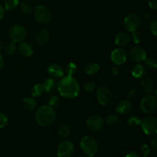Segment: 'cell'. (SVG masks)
<instances>
[{
	"mask_svg": "<svg viewBox=\"0 0 157 157\" xmlns=\"http://www.w3.org/2000/svg\"><path fill=\"white\" fill-rule=\"evenodd\" d=\"M127 124L128 127H132V128H136V127H139L140 125L141 119L137 115H132V116L128 117L127 121Z\"/></svg>",
	"mask_w": 157,
	"mask_h": 157,
	"instance_id": "obj_25",
	"label": "cell"
},
{
	"mask_svg": "<svg viewBox=\"0 0 157 157\" xmlns=\"http://www.w3.org/2000/svg\"><path fill=\"white\" fill-rule=\"evenodd\" d=\"M57 89L60 95L67 99L77 98L80 93L79 82L73 76L62 77L57 84Z\"/></svg>",
	"mask_w": 157,
	"mask_h": 157,
	"instance_id": "obj_1",
	"label": "cell"
},
{
	"mask_svg": "<svg viewBox=\"0 0 157 157\" xmlns=\"http://www.w3.org/2000/svg\"><path fill=\"white\" fill-rule=\"evenodd\" d=\"M141 127L145 134L155 136L157 133V119L153 116H147L141 120Z\"/></svg>",
	"mask_w": 157,
	"mask_h": 157,
	"instance_id": "obj_6",
	"label": "cell"
},
{
	"mask_svg": "<svg viewBox=\"0 0 157 157\" xmlns=\"http://www.w3.org/2000/svg\"><path fill=\"white\" fill-rule=\"evenodd\" d=\"M31 1H38V0H31Z\"/></svg>",
	"mask_w": 157,
	"mask_h": 157,
	"instance_id": "obj_48",
	"label": "cell"
},
{
	"mask_svg": "<svg viewBox=\"0 0 157 157\" xmlns=\"http://www.w3.org/2000/svg\"><path fill=\"white\" fill-rule=\"evenodd\" d=\"M105 124L110 127H114L117 126L120 122V118L119 117L117 114H113V113H110L108 116L106 117L105 121H104Z\"/></svg>",
	"mask_w": 157,
	"mask_h": 157,
	"instance_id": "obj_26",
	"label": "cell"
},
{
	"mask_svg": "<svg viewBox=\"0 0 157 157\" xmlns=\"http://www.w3.org/2000/svg\"><path fill=\"white\" fill-rule=\"evenodd\" d=\"M76 157H87V156H76Z\"/></svg>",
	"mask_w": 157,
	"mask_h": 157,
	"instance_id": "obj_49",
	"label": "cell"
},
{
	"mask_svg": "<svg viewBox=\"0 0 157 157\" xmlns=\"http://www.w3.org/2000/svg\"><path fill=\"white\" fill-rule=\"evenodd\" d=\"M97 101L101 106H107L112 99V93L107 86H101L97 90Z\"/></svg>",
	"mask_w": 157,
	"mask_h": 157,
	"instance_id": "obj_9",
	"label": "cell"
},
{
	"mask_svg": "<svg viewBox=\"0 0 157 157\" xmlns=\"http://www.w3.org/2000/svg\"><path fill=\"white\" fill-rule=\"evenodd\" d=\"M9 35L12 41L15 43H20L25 39L27 36V30L22 25L16 24L11 27Z\"/></svg>",
	"mask_w": 157,
	"mask_h": 157,
	"instance_id": "obj_7",
	"label": "cell"
},
{
	"mask_svg": "<svg viewBox=\"0 0 157 157\" xmlns=\"http://www.w3.org/2000/svg\"><path fill=\"white\" fill-rule=\"evenodd\" d=\"M22 105L26 110H33L36 108L37 103L35 98H32V97H26L23 99Z\"/></svg>",
	"mask_w": 157,
	"mask_h": 157,
	"instance_id": "obj_23",
	"label": "cell"
},
{
	"mask_svg": "<svg viewBox=\"0 0 157 157\" xmlns=\"http://www.w3.org/2000/svg\"><path fill=\"white\" fill-rule=\"evenodd\" d=\"M150 147L147 144H143L140 148V155H141L142 157H148L150 156Z\"/></svg>",
	"mask_w": 157,
	"mask_h": 157,
	"instance_id": "obj_35",
	"label": "cell"
},
{
	"mask_svg": "<svg viewBox=\"0 0 157 157\" xmlns=\"http://www.w3.org/2000/svg\"><path fill=\"white\" fill-rule=\"evenodd\" d=\"M146 67L143 64H137L132 69V76L136 79H142L146 75Z\"/></svg>",
	"mask_w": 157,
	"mask_h": 157,
	"instance_id": "obj_19",
	"label": "cell"
},
{
	"mask_svg": "<svg viewBox=\"0 0 157 157\" xmlns=\"http://www.w3.org/2000/svg\"><path fill=\"white\" fill-rule=\"evenodd\" d=\"M20 10L25 14H29L32 11V6L29 2L24 1L19 4Z\"/></svg>",
	"mask_w": 157,
	"mask_h": 157,
	"instance_id": "obj_31",
	"label": "cell"
},
{
	"mask_svg": "<svg viewBox=\"0 0 157 157\" xmlns=\"http://www.w3.org/2000/svg\"><path fill=\"white\" fill-rule=\"evenodd\" d=\"M75 153V146L70 140H63L60 143L57 149L58 157H71Z\"/></svg>",
	"mask_w": 157,
	"mask_h": 157,
	"instance_id": "obj_10",
	"label": "cell"
},
{
	"mask_svg": "<svg viewBox=\"0 0 157 157\" xmlns=\"http://www.w3.org/2000/svg\"><path fill=\"white\" fill-rule=\"evenodd\" d=\"M44 93V90L42 84H36L35 86H33L32 89V95L34 98L41 97Z\"/></svg>",
	"mask_w": 157,
	"mask_h": 157,
	"instance_id": "obj_27",
	"label": "cell"
},
{
	"mask_svg": "<svg viewBox=\"0 0 157 157\" xmlns=\"http://www.w3.org/2000/svg\"><path fill=\"white\" fill-rule=\"evenodd\" d=\"M149 29H150V32L152 35L156 36L157 35V21L156 20H151L150 22V25H149Z\"/></svg>",
	"mask_w": 157,
	"mask_h": 157,
	"instance_id": "obj_37",
	"label": "cell"
},
{
	"mask_svg": "<svg viewBox=\"0 0 157 157\" xmlns=\"http://www.w3.org/2000/svg\"><path fill=\"white\" fill-rule=\"evenodd\" d=\"M148 5L152 10L156 11L157 9V0H148Z\"/></svg>",
	"mask_w": 157,
	"mask_h": 157,
	"instance_id": "obj_40",
	"label": "cell"
},
{
	"mask_svg": "<svg viewBox=\"0 0 157 157\" xmlns=\"http://www.w3.org/2000/svg\"><path fill=\"white\" fill-rule=\"evenodd\" d=\"M111 72L113 75H118L120 73V68L117 65L113 66L111 68Z\"/></svg>",
	"mask_w": 157,
	"mask_h": 157,
	"instance_id": "obj_42",
	"label": "cell"
},
{
	"mask_svg": "<svg viewBox=\"0 0 157 157\" xmlns=\"http://www.w3.org/2000/svg\"><path fill=\"white\" fill-rule=\"evenodd\" d=\"M77 65L74 62H70L69 64H67V66L65 67L64 69V72L67 74V76H73L74 75H75L77 71Z\"/></svg>",
	"mask_w": 157,
	"mask_h": 157,
	"instance_id": "obj_30",
	"label": "cell"
},
{
	"mask_svg": "<svg viewBox=\"0 0 157 157\" xmlns=\"http://www.w3.org/2000/svg\"><path fill=\"white\" fill-rule=\"evenodd\" d=\"M19 5V0H5V9L7 11H13Z\"/></svg>",
	"mask_w": 157,
	"mask_h": 157,
	"instance_id": "obj_28",
	"label": "cell"
},
{
	"mask_svg": "<svg viewBox=\"0 0 157 157\" xmlns=\"http://www.w3.org/2000/svg\"><path fill=\"white\" fill-rule=\"evenodd\" d=\"M16 45H15V43L13 41H9L7 44L5 45L4 50L5 53L7 55H12L15 54V52H16Z\"/></svg>",
	"mask_w": 157,
	"mask_h": 157,
	"instance_id": "obj_29",
	"label": "cell"
},
{
	"mask_svg": "<svg viewBox=\"0 0 157 157\" xmlns=\"http://www.w3.org/2000/svg\"><path fill=\"white\" fill-rule=\"evenodd\" d=\"M83 87H84V90L85 92H87V93H92L96 89V84L92 81H86L84 84Z\"/></svg>",
	"mask_w": 157,
	"mask_h": 157,
	"instance_id": "obj_32",
	"label": "cell"
},
{
	"mask_svg": "<svg viewBox=\"0 0 157 157\" xmlns=\"http://www.w3.org/2000/svg\"><path fill=\"white\" fill-rule=\"evenodd\" d=\"M130 57L133 62L140 63L144 61V60L147 57V51L141 46H136L130 51Z\"/></svg>",
	"mask_w": 157,
	"mask_h": 157,
	"instance_id": "obj_13",
	"label": "cell"
},
{
	"mask_svg": "<svg viewBox=\"0 0 157 157\" xmlns=\"http://www.w3.org/2000/svg\"><path fill=\"white\" fill-rule=\"evenodd\" d=\"M141 87L147 94H151L154 90V83L150 78H144L141 81Z\"/></svg>",
	"mask_w": 157,
	"mask_h": 157,
	"instance_id": "obj_20",
	"label": "cell"
},
{
	"mask_svg": "<svg viewBox=\"0 0 157 157\" xmlns=\"http://www.w3.org/2000/svg\"><path fill=\"white\" fill-rule=\"evenodd\" d=\"M35 121L42 127H49L55 121L56 112L49 105H43L37 109L35 112Z\"/></svg>",
	"mask_w": 157,
	"mask_h": 157,
	"instance_id": "obj_2",
	"label": "cell"
},
{
	"mask_svg": "<svg viewBox=\"0 0 157 157\" xmlns=\"http://www.w3.org/2000/svg\"><path fill=\"white\" fill-rule=\"evenodd\" d=\"M4 64H5L4 58H3L2 55L0 54V70H1V69H2V67H4Z\"/></svg>",
	"mask_w": 157,
	"mask_h": 157,
	"instance_id": "obj_45",
	"label": "cell"
},
{
	"mask_svg": "<svg viewBox=\"0 0 157 157\" xmlns=\"http://www.w3.org/2000/svg\"><path fill=\"white\" fill-rule=\"evenodd\" d=\"M48 105L52 107H56L59 105L60 104V98L57 95H52L48 98Z\"/></svg>",
	"mask_w": 157,
	"mask_h": 157,
	"instance_id": "obj_34",
	"label": "cell"
},
{
	"mask_svg": "<svg viewBox=\"0 0 157 157\" xmlns=\"http://www.w3.org/2000/svg\"><path fill=\"white\" fill-rule=\"evenodd\" d=\"M43 87H44V92L46 94H51L57 88V83L55 82V79L53 78H48L43 83Z\"/></svg>",
	"mask_w": 157,
	"mask_h": 157,
	"instance_id": "obj_22",
	"label": "cell"
},
{
	"mask_svg": "<svg viewBox=\"0 0 157 157\" xmlns=\"http://www.w3.org/2000/svg\"><path fill=\"white\" fill-rule=\"evenodd\" d=\"M5 16V9L0 5V20L2 19Z\"/></svg>",
	"mask_w": 157,
	"mask_h": 157,
	"instance_id": "obj_44",
	"label": "cell"
},
{
	"mask_svg": "<svg viewBox=\"0 0 157 157\" xmlns=\"http://www.w3.org/2000/svg\"><path fill=\"white\" fill-rule=\"evenodd\" d=\"M34 16L35 20L40 24H48L52 18V12L45 6L40 5L35 7L34 10Z\"/></svg>",
	"mask_w": 157,
	"mask_h": 157,
	"instance_id": "obj_4",
	"label": "cell"
},
{
	"mask_svg": "<svg viewBox=\"0 0 157 157\" xmlns=\"http://www.w3.org/2000/svg\"><path fill=\"white\" fill-rule=\"evenodd\" d=\"M75 1H77V2H81V1H83V0H75Z\"/></svg>",
	"mask_w": 157,
	"mask_h": 157,
	"instance_id": "obj_47",
	"label": "cell"
},
{
	"mask_svg": "<svg viewBox=\"0 0 157 157\" xmlns=\"http://www.w3.org/2000/svg\"><path fill=\"white\" fill-rule=\"evenodd\" d=\"M49 39H50V33L45 29H42L38 31L35 35V40H36L37 43L41 44V45L47 44Z\"/></svg>",
	"mask_w": 157,
	"mask_h": 157,
	"instance_id": "obj_18",
	"label": "cell"
},
{
	"mask_svg": "<svg viewBox=\"0 0 157 157\" xmlns=\"http://www.w3.org/2000/svg\"><path fill=\"white\" fill-rule=\"evenodd\" d=\"M133 103L130 99H123L117 104L116 112L118 114H127L133 110Z\"/></svg>",
	"mask_w": 157,
	"mask_h": 157,
	"instance_id": "obj_14",
	"label": "cell"
},
{
	"mask_svg": "<svg viewBox=\"0 0 157 157\" xmlns=\"http://www.w3.org/2000/svg\"><path fill=\"white\" fill-rule=\"evenodd\" d=\"M130 38H132V40H133L135 44H139L143 39V35L141 32H138V31H135V32H132V35L130 36Z\"/></svg>",
	"mask_w": 157,
	"mask_h": 157,
	"instance_id": "obj_36",
	"label": "cell"
},
{
	"mask_svg": "<svg viewBox=\"0 0 157 157\" xmlns=\"http://www.w3.org/2000/svg\"><path fill=\"white\" fill-rule=\"evenodd\" d=\"M17 50H18L20 56L23 57V58H29L33 54L34 48L30 43L22 41V42H20Z\"/></svg>",
	"mask_w": 157,
	"mask_h": 157,
	"instance_id": "obj_16",
	"label": "cell"
},
{
	"mask_svg": "<svg viewBox=\"0 0 157 157\" xmlns=\"http://www.w3.org/2000/svg\"><path fill=\"white\" fill-rule=\"evenodd\" d=\"M140 107L142 112L146 114H151L154 113L157 109V99L156 96L147 94L141 100Z\"/></svg>",
	"mask_w": 157,
	"mask_h": 157,
	"instance_id": "obj_5",
	"label": "cell"
},
{
	"mask_svg": "<svg viewBox=\"0 0 157 157\" xmlns=\"http://www.w3.org/2000/svg\"><path fill=\"white\" fill-rule=\"evenodd\" d=\"M71 133V127L67 124H61L58 129V134L62 139L68 137Z\"/></svg>",
	"mask_w": 157,
	"mask_h": 157,
	"instance_id": "obj_24",
	"label": "cell"
},
{
	"mask_svg": "<svg viewBox=\"0 0 157 157\" xmlns=\"http://www.w3.org/2000/svg\"><path fill=\"white\" fill-rule=\"evenodd\" d=\"M1 48H2V43L0 42V50H1Z\"/></svg>",
	"mask_w": 157,
	"mask_h": 157,
	"instance_id": "obj_46",
	"label": "cell"
},
{
	"mask_svg": "<svg viewBox=\"0 0 157 157\" xmlns=\"http://www.w3.org/2000/svg\"><path fill=\"white\" fill-rule=\"evenodd\" d=\"M105 125L104 119L98 115H92L86 121V126L92 131H99L102 130Z\"/></svg>",
	"mask_w": 157,
	"mask_h": 157,
	"instance_id": "obj_11",
	"label": "cell"
},
{
	"mask_svg": "<svg viewBox=\"0 0 157 157\" xmlns=\"http://www.w3.org/2000/svg\"><path fill=\"white\" fill-rule=\"evenodd\" d=\"M110 59L115 65H122L127 60V52L123 48L114 49L110 54Z\"/></svg>",
	"mask_w": 157,
	"mask_h": 157,
	"instance_id": "obj_12",
	"label": "cell"
},
{
	"mask_svg": "<svg viewBox=\"0 0 157 157\" xmlns=\"http://www.w3.org/2000/svg\"><path fill=\"white\" fill-rule=\"evenodd\" d=\"M126 157H140V155L136 151H130L126 155Z\"/></svg>",
	"mask_w": 157,
	"mask_h": 157,
	"instance_id": "obj_41",
	"label": "cell"
},
{
	"mask_svg": "<svg viewBox=\"0 0 157 157\" xmlns=\"http://www.w3.org/2000/svg\"><path fill=\"white\" fill-rule=\"evenodd\" d=\"M151 147L154 151H156L157 150V138H153V140L151 141Z\"/></svg>",
	"mask_w": 157,
	"mask_h": 157,
	"instance_id": "obj_43",
	"label": "cell"
},
{
	"mask_svg": "<svg viewBox=\"0 0 157 157\" xmlns=\"http://www.w3.org/2000/svg\"><path fill=\"white\" fill-rule=\"evenodd\" d=\"M131 38L130 35L127 32H118L114 38L115 44L119 47H124L130 43Z\"/></svg>",
	"mask_w": 157,
	"mask_h": 157,
	"instance_id": "obj_17",
	"label": "cell"
},
{
	"mask_svg": "<svg viewBox=\"0 0 157 157\" xmlns=\"http://www.w3.org/2000/svg\"><path fill=\"white\" fill-rule=\"evenodd\" d=\"M80 147L87 157H94L98 151V144L93 136H83L80 140Z\"/></svg>",
	"mask_w": 157,
	"mask_h": 157,
	"instance_id": "obj_3",
	"label": "cell"
},
{
	"mask_svg": "<svg viewBox=\"0 0 157 157\" xmlns=\"http://www.w3.org/2000/svg\"><path fill=\"white\" fill-rule=\"evenodd\" d=\"M48 72L53 78H61L64 77V68L58 63L51 64L48 67Z\"/></svg>",
	"mask_w": 157,
	"mask_h": 157,
	"instance_id": "obj_15",
	"label": "cell"
},
{
	"mask_svg": "<svg viewBox=\"0 0 157 157\" xmlns=\"http://www.w3.org/2000/svg\"><path fill=\"white\" fill-rule=\"evenodd\" d=\"M136 95H137V92L136 89H130L127 93V98L128 99H134L136 98Z\"/></svg>",
	"mask_w": 157,
	"mask_h": 157,
	"instance_id": "obj_39",
	"label": "cell"
},
{
	"mask_svg": "<svg viewBox=\"0 0 157 157\" xmlns=\"http://www.w3.org/2000/svg\"><path fill=\"white\" fill-rule=\"evenodd\" d=\"M141 25V18L138 14L130 13L125 17L124 20V28L127 32H133L137 31Z\"/></svg>",
	"mask_w": 157,
	"mask_h": 157,
	"instance_id": "obj_8",
	"label": "cell"
},
{
	"mask_svg": "<svg viewBox=\"0 0 157 157\" xmlns=\"http://www.w3.org/2000/svg\"><path fill=\"white\" fill-rule=\"evenodd\" d=\"M100 69H101V67H100L98 63L90 62L86 64V66L84 67V72L87 75L94 76V75H96L100 71Z\"/></svg>",
	"mask_w": 157,
	"mask_h": 157,
	"instance_id": "obj_21",
	"label": "cell"
},
{
	"mask_svg": "<svg viewBox=\"0 0 157 157\" xmlns=\"http://www.w3.org/2000/svg\"><path fill=\"white\" fill-rule=\"evenodd\" d=\"M8 117L5 113L0 112V129H3L7 126Z\"/></svg>",
	"mask_w": 157,
	"mask_h": 157,
	"instance_id": "obj_38",
	"label": "cell"
},
{
	"mask_svg": "<svg viewBox=\"0 0 157 157\" xmlns=\"http://www.w3.org/2000/svg\"><path fill=\"white\" fill-rule=\"evenodd\" d=\"M144 61H145L146 67H148V68L154 70L157 67L156 60L154 58H147V57Z\"/></svg>",
	"mask_w": 157,
	"mask_h": 157,
	"instance_id": "obj_33",
	"label": "cell"
}]
</instances>
